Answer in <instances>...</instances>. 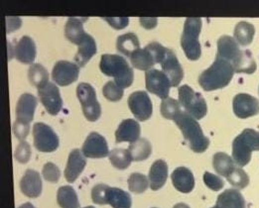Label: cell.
Wrapping results in <instances>:
<instances>
[{
	"mask_svg": "<svg viewBox=\"0 0 259 208\" xmlns=\"http://www.w3.org/2000/svg\"><path fill=\"white\" fill-rule=\"evenodd\" d=\"M217 58L230 62L235 73L252 74L256 70V63L249 51H241L235 39L222 36L218 40Z\"/></svg>",
	"mask_w": 259,
	"mask_h": 208,
	"instance_id": "6da1fadb",
	"label": "cell"
},
{
	"mask_svg": "<svg viewBox=\"0 0 259 208\" xmlns=\"http://www.w3.org/2000/svg\"><path fill=\"white\" fill-rule=\"evenodd\" d=\"M234 70L232 64L224 59L215 58L213 64L199 77V83L206 91L226 87L233 79Z\"/></svg>",
	"mask_w": 259,
	"mask_h": 208,
	"instance_id": "7a4b0ae2",
	"label": "cell"
},
{
	"mask_svg": "<svg viewBox=\"0 0 259 208\" xmlns=\"http://www.w3.org/2000/svg\"><path fill=\"white\" fill-rule=\"evenodd\" d=\"M177 126L183 133L185 140L189 143V147L195 153H204L208 146L209 140L204 135L202 127L197 120L187 112L181 111L174 119Z\"/></svg>",
	"mask_w": 259,
	"mask_h": 208,
	"instance_id": "3957f363",
	"label": "cell"
},
{
	"mask_svg": "<svg viewBox=\"0 0 259 208\" xmlns=\"http://www.w3.org/2000/svg\"><path fill=\"white\" fill-rule=\"evenodd\" d=\"M100 68L104 75L114 78V82L122 88L130 87L133 82V70L121 56L104 54L101 59Z\"/></svg>",
	"mask_w": 259,
	"mask_h": 208,
	"instance_id": "277c9868",
	"label": "cell"
},
{
	"mask_svg": "<svg viewBox=\"0 0 259 208\" xmlns=\"http://www.w3.org/2000/svg\"><path fill=\"white\" fill-rule=\"evenodd\" d=\"M253 151H259V132L253 129L242 131L233 143V159L238 167L246 166Z\"/></svg>",
	"mask_w": 259,
	"mask_h": 208,
	"instance_id": "5b68a950",
	"label": "cell"
},
{
	"mask_svg": "<svg viewBox=\"0 0 259 208\" xmlns=\"http://www.w3.org/2000/svg\"><path fill=\"white\" fill-rule=\"evenodd\" d=\"M202 30V19L189 17L185 21L181 37V46L186 57L191 61H197L202 55L199 36Z\"/></svg>",
	"mask_w": 259,
	"mask_h": 208,
	"instance_id": "8992f818",
	"label": "cell"
},
{
	"mask_svg": "<svg viewBox=\"0 0 259 208\" xmlns=\"http://www.w3.org/2000/svg\"><path fill=\"white\" fill-rule=\"evenodd\" d=\"M178 95L181 106L196 120H200L206 116L207 102L201 93L196 92L191 86L184 84L180 86Z\"/></svg>",
	"mask_w": 259,
	"mask_h": 208,
	"instance_id": "52a82bcc",
	"label": "cell"
},
{
	"mask_svg": "<svg viewBox=\"0 0 259 208\" xmlns=\"http://www.w3.org/2000/svg\"><path fill=\"white\" fill-rule=\"evenodd\" d=\"M77 95L84 117L91 122L99 120L102 115V107L97 99L95 88L90 83L81 82L77 87Z\"/></svg>",
	"mask_w": 259,
	"mask_h": 208,
	"instance_id": "ba28073f",
	"label": "cell"
},
{
	"mask_svg": "<svg viewBox=\"0 0 259 208\" xmlns=\"http://www.w3.org/2000/svg\"><path fill=\"white\" fill-rule=\"evenodd\" d=\"M35 148L43 153H51L58 149L60 141L52 128L44 123L38 122L33 126Z\"/></svg>",
	"mask_w": 259,
	"mask_h": 208,
	"instance_id": "9c48e42d",
	"label": "cell"
},
{
	"mask_svg": "<svg viewBox=\"0 0 259 208\" xmlns=\"http://www.w3.org/2000/svg\"><path fill=\"white\" fill-rule=\"evenodd\" d=\"M128 106L132 114L139 121L148 120L153 112L151 99L146 91L140 90L131 93L128 97Z\"/></svg>",
	"mask_w": 259,
	"mask_h": 208,
	"instance_id": "30bf717a",
	"label": "cell"
},
{
	"mask_svg": "<svg viewBox=\"0 0 259 208\" xmlns=\"http://www.w3.org/2000/svg\"><path fill=\"white\" fill-rule=\"evenodd\" d=\"M146 80V88L149 92L156 94L160 98L166 99L168 98L171 82L168 77L161 71L150 70L145 74Z\"/></svg>",
	"mask_w": 259,
	"mask_h": 208,
	"instance_id": "8fae6325",
	"label": "cell"
},
{
	"mask_svg": "<svg viewBox=\"0 0 259 208\" xmlns=\"http://www.w3.org/2000/svg\"><path fill=\"white\" fill-rule=\"evenodd\" d=\"M78 75L79 67L68 61H59L53 68V80L61 86H67L77 81Z\"/></svg>",
	"mask_w": 259,
	"mask_h": 208,
	"instance_id": "7c38bea8",
	"label": "cell"
},
{
	"mask_svg": "<svg viewBox=\"0 0 259 208\" xmlns=\"http://www.w3.org/2000/svg\"><path fill=\"white\" fill-rule=\"evenodd\" d=\"M38 95L49 114L57 115L61 111L63 100L60 90L55 83L48 82L43 87L38 88Z\"/></svg>",
	"mask_w": 259,
	"mask_h": 208,
	"instance_id": "4fadbf2b",
	"label": "cell"
},
{
	"mask_svg": "<svg viewBox=\"0 0 259 208\" xmlns=\"http://www.w3.org/2000/svg\"><path fill=\"white\" fill-rule=\"evenodd\" d=\"M233 112L241 119L255 116L259 113V101L254 96L247 93H238L233 101Z\"/></svg>",
	"mask_w": 259,
	"mask_h": 208,
	"instance_id": "5bb4252c",
	"label": "cell"
},
{
	"mask_svg": "<svg viewBox=\"0 0 259 208\" xmlns=\"http://www.w3.org/2000/svg\"><path fill=\"white\" fill-rule=\"evenodd\" d=\"M81 152L83 156L91 159H101L109 156V150L106 140L97 133H91L82 145Z\"/></svg>",
	"mask_w": 259,
	"mask_h": 208,
	"instance_id": "9a60e30c",
	"label": "cell"
},
{
	"mask_svg": "<svg viewBox=\"0 0 259 208\" xmlns=\"http://www.w3.org/2000/svg\"><path fill=\"white\" fill-rule=\"evenodd\" d=\"M163 73L170 79L171 85L176 87L180 84L184 78V71L177 59L176 54L168 49L165 59L161 63Z\"/></svg>",
	"mask_w": 259,
	"mask_h": 208,
	"instance_id": "2e32d148",
	"label": "cell"
},
{
	"mask_svg": "<svg viewBox=\"0 0 259 208\" xmlns=\"http://www.w3.org/2000/svg\"><path fill=\"white\" fill-rule=\"evenodd\" d=\"M37 98L31 93L22 94L16 104V121L30 124L34 119L35 110L37 107Z\"/></svg>",
	"mask_w": 259,
	"mask_h": 208,
	"instance_id": "e0dca14e",
	"label": "cell"
},
{
	"mask_svg": "<svg viewBox=\"0 0 259 208\" xmlns=\"http://www.w3.org/2000/svg\"><path fill=\"white\" fill-rule=\"evenodd\" d=\"M85 166H87V161L84 159L82 152H80L78 149L73 150L69 155L67 167L65 170L66 181L70 183L76 182L79 175L84 170Z\"/></svg>",
	"mask_w": 259,
	"mask_h": 208,
	"instance_id": "ac0fdd59",
	"label": "cell"
},
{
	"mask_svg": "<svg viewBox=\"0 0 259 208\" xmlns=\"http://www.w3.org/2000/svg\"><path fill=\"white\" fill-rule=\"evenodd\" d=\"M20 188L22 193L30 198L40 196L42 192V180L40 174L33 170H27L20 181Z\"/></svg>",
	"mask_w": 259,
	"mask_h": 208,
	"instance_id": "d6986e66",
	"label": "cell"
},
{
	"mask_svg": "<svg viewBox=\"0 0 259 208\" xmlns=\"http://www.w3.org/2000/svg\"><path fill=\"white\" fill-rule=\"evenodd\" d=\"M140 134L141 128L139 123L133 119H126L119 124L117 130L115 131V141L116 143H133L139 139Z\"/></svg>",
	"mask_w": 259,
	"mask_h": 208,
	"instance_id": "ffe728a7",
	"label": "cell"
},
{
	"mask_svg": "<svg viewBox=\"0 0 259 208\" xmlns=\"http://www.w3.org/2000/svg\"><path fill=\"white\" fill-rule=\"evenodd\" d=\"M171 179L175 188L183 193H189L195 187L194 175L189 169L185 167L177 168L172 173Z\"/></svg>",
	"mask_w": 259,
	"mask_h": 208,
	"instance_id": "44dd1931",
	"label": "cell"
},
{
	"mask_svg": "<svg viewBox=\"0 0 259 208\" xmlns=\"http://www.w3.org/2000/svg\"><path fill=\"white\" fill-rule=\"evenodd\" d=\"M15 58L23 64H32L36 58V45L34 41L28 37H22L14 48Z\"/></svg>",
	"mask_w": 259,
	"mask_h": 208,
	"instance_id": "7402d4cb",
	"label": "cell"
},
{
	"mask_svg": "<svg viewBox=\"0 0 259 208\" xmlns=\"http://www.w3.org/2000/svg\"><path fill=\"white\" fill-rule=\"evenodd\" d=\"M149 182L152 190H158L164 186L168 178V166L165 161L158 160L153 163L149 172Z\"/></svg>",
	"mask_w": 259,
	"mask_h": 208,
	"instance_id": "603a6c76",
	"label": "cell"
},
{
	"mask_svg": "<svg viewBox=\"0 0 259 208\" xmlns=\"http://www.w3.org/2000/svg\"><path fill=\"white\" fill-rule=\"evenodd\" d=\"M105 201L113 208H130L132 205L130 193L117 187H107Z\"/></svg>",
	"mask_w": 259,
	"mask_h": 208,
	"instance_id": "cb8c5ba5",
	"label": "cell"
},
{
	"mask_svg": "<svg viewBox=\"0 0 259 208\" xmlns=\"http://www.w3.org/2000/svg\"><path fill=\"white\" fill-rule=\"evenodd\" d=\"M217 206L219 208H246L245 200L237 189H227L218 196Z\"/></svg>",
	"mask_w": 259,
	"mask_h": 208,
	"instance_id": "d4e9b609",
	"label": "cell"
},
{
	"mask_svg": "<svg viewBox=\"0 0 259 208\" xmlns=\"http://www.w3.org/2000/svg\"><path fill=\"white\" fill-rule=\"evenodd\" d=\"M97 54V44L95 39L87 34L85 38L78 45V53L75 56V62L78 67H84L88 62Z\"/></svg>",
	"mask_w": 259,
	"mask_h": 208,
	"instance_id": "484cf974",
	"label": "cell"
},
{
	"mask_svg": "<svg viewBox=\"0 0 259 208\" xmlns=\"http://www.w3.org/2000/svg\"><path fill=\"white\" fill-rule=\"evenodd\" d=\"M130 58L132 66L141 71H150L156 64L152 54L147 49V47L136 50L132 53Z\"/></svg>",
	"mask_w": 259,
	"mask_h": 208,
	"instance_id": "4316f807",
	"label": "cell"
},
{
	"mask_svg": "<svg viewBox=\"0 0 259 208\" xmlns=\"http://www.w3.org/2000/svg\"><path fill=\"white\" fill-rule=\"evenodd\" d=\"M83 20L78 18H69L65 27V36L73 44L79 45L85 38L87 33L82 27Z\"/></svg>",
	"mask_w": 259,
	"mask_h": 208,
	"instance_id": "83f0119b",
	"label": "cell"
},
{
	"mask_svg": "<svg viewBox=\"0 0 259 208\" xmlns=\"http://www.w3.org/2000/svg\"><path fill=\"white\" fill-rule=\"evenodd\" d=\"M57 201L61 208H79L76 190L70 185L59 188L57 193Z\"/></svg>",
	"mask_w": 259,
	"mask_h": 208,
	"instance_id": "f1b7e54d",
	"label": "cell"
},
{
	"mask_svg": "<svg viewBox=\"0 0 259 208\" xmlns=\"http://www.w3.org/2000/svg\"><path fill=\"white\" fill-rule=\"evenodd\" d=\"M128 150L133 161L141 162L147 160L150 157L152 153V146L148 140L139 138L137 141L130 143Z\"/></svg>",
	"mask_w": 259,
	"mask_h": 208,
	"instance_id": "f546056e",
	"label": "cell"
},
{
	"mask_svg": "<svg viewBox=\"0 0 259 208\" xmlns=\"http://www.w3.org/2000/svg\"><path fill=\"white\" fill-rule=\"evenodd\" d=\"M140 43L138 37L134 33H126L117 38L116 49L118 52L130 57L132 53L140 49Z\"/></svg>",
	"mask_w": 259,
	"mask_h": 208,
	"instance_id": "4dcf8cb0",
	"label": "cell"
},
{
	"mask_svg": "<svg viewBox=\"0 0 259 208\" xmlns=\"http://www.w3.org/2000/svg\"><path fill=\"white\" fill-rule=\"evenodd\" d=\"M233 33L237 44L245 47L251 44L255 34V29L252 24L242 21L235 26Z\"/></svg>",
	"mask_w": 259,
	"mask_h": 208,
	"instance_id": "1f68e13d",
	"label": "cell"
},
{
	"mask_svg": "<svg viewBox=\"0 0 259 208\" xmlns=\"http://www.w3.org/2000/svg\"><path fill=\"white\" fill-rule=\"evenodd\" d=\"M234 161L226 153L220 152L212 158V166L215 172L223 177H228L235 168Z\"/></svg>",
	"mask_w": 259,
	"mask_h": 208,
	"instance_id": "d6a6232c",
	"label": "cell"
},
{
	"mask_svg": "<svg viewBox=\"0 0 259 208\" xmlns=\"http://www.w3.org/2000/svg\"><path fill=\"white\" fill-rule=\"evenodd\" d=\"M28 78L34 86L41 88L49 82V74L41 64H34L28 70Z\"/></svg>",
	"mask_w": 259,
	"mask_h": 208,
	"instance_id": "836d02e7",
	"label": "cell"
},
{
	"mask_svg": "<svg viewBox=\"0 0 259 208\" xmlns=\"http://www.w3.org/2000/svg\"><path fill=\"white\" fill-rule=\"evenodd\" d=\"M109 160L114 168L117 170L127 169L133 161L130 150L114 149L109 153Z\"/></svg>",
	"mask_w": 259,
	"mask_h": 208,
	"instance_id": "e575fe53",
	"label": "cell"
},
{
	"mask_svg": "<svg viewBox=\"0 0 259 208\" xmlns=\"http://www.w3.org/2000/svg\"><path fill=\"white\" fill-rule=\"evenodd\" d=\"M181 104L176 99L168 97L161 102V114L164 118L174 120L175 117L181 112Z\"/></svg>",
	"mask_w": 259,
	"mask_h": 208,
	"instance_id": "d590c367",
	"label": "cell"
},
{
	"mask_svg": "<svg viewBox=\"0 0 259 208\" xmlns=\"http://www.w3.org/2000/svg\"><path fill=\"white\" fill-rule=\"evenodd\" d=\"M127 182H128V188L130 191L137 194L145 192L149 186L148 179L144 175L139 173L131 174Z\"/></svg>",
	"mask_w": 259,
	"mask_h": 208,
	"instance_id": "8d00e7d4",
	"label": "cell"
},
{
	"mask_svg": "<svg viewBox=\"0 0 259 208\" xmlns=\"http://www.w3.org/2000/svg\"><path fill=\"white\" fill-rule=\"evenodd\" d=\"M227 180L237 189H243L249 184L248 175L240 168H234L233 172L227 177Z\"/></svg>",
	"mask_w": 259,
	"mask_h": 208,
	"instance_id": "74e56055",
	"label": "cell"
},
{
	"mask_svg": "<svg viewBox=\"0 0 259 208\" xmlns=\"http://www.w3.org/2000/svg\"><path fill=\"white\" fill-rule=\"evenodd\" d=\"M104 97L109 101H119L123 96V88L117 85L114 81H107L103 88Z\"/></svg>",
	"mask_w": 259,
	"mask_h": 208,
	"instance_id": "f35d334b",
	"label": "cell"
},
{
	"mask_svg": "<svg viewBox=\"0 0 259 208\" xmlns=\"http://www.w3.org/2000/svg\"><path fill=\"white\" fill-rule=\"evenodd\" d=\"M43 177L47 182H59L60 178H61V172L59 170V168L53 164V163H47L42 171Z\"/></svg>",
	"mask_w": 259,
	"mask_h": 208,
	"instance_id": "ab89813d",
	"label": "cell"
},
{
	"mask_svg": "<svg viewBox=\"0 0 259 208\" xmlns=\"http://www.w3.org/2000/svg\"><path fill=\"white\" fill-rule=\"evenodd\" d=\"M204 182L207 187L213 191H219L225 186V182L222 178L206 172L204 175Z\"/></svg>",
	"mask_w": 259,
	"mask_h": 208,
	"instance_id": "60d3db41",
	"label": "cell"
},
{
	"mask_svg": "<svg viewBox=\"0 0 259 208\" xmlns=\"http://www.w3.org/2000/svg\"><path fill=\"white\" fill-rule=\"evenodd\" d=\"M14 157L19 163L26 164L31 158V147H30V145L25 141H22L18 145V147L16 148Z\"/></svg>",
	"mask_w": 259,
	"mask_h": 208,
	"instance_id": "b9f144b4",
	"label": "cell"
},
{
	"mask_svg": "<svg viewBox=\"0 0 259 208\" xmlns=\"http://www.w3.org/2000/svg\"><path fill=\"white\" fill-rule=\"evenodd\" d=\"M108 185L104 184V183H100L97 184L93 187L92 189V198L93 201L97 204H106L105 201V194H106V189H107Z\"/></svg>",
	"mask_w": 259,
	"mask_h": 208,
	"instance_id": "7bdbcfd3",
	"label": "cell"
},
{
	"mask_svg": "<svg viewBox=\"0 0 259 208\" xmlns=\"http://www.w3.org/2000/svg\"><path fill=\"white\" fill-rule=\"evenodd\" d=\"M147 49L151 52L154 60H155L156 64H161L163 62V60L166 57L167 54V48L163 47L161 44H159L158 42H152L150 44H148Z\"/></svg>",
	"mask_w": 259,
	"mask_h": 208,
	"instance_id": "ee69618b",
	"label": "cell"
},
{
	"mask_svg": "<svg viewBox=\"0 0 259 208\" xmlns=\"http://www.w3.org/2000/svg\"><path fill=\"white\" fill-rule=\"evenodd\" d=\"M13 130H14V134L18 140H25L29 134L30 124H25V123L15 121V123L13 125Z\"/></svg>",
	"mask_w": 259,
	"mask_h": 208,
	"instance_id": "f6af8a7d",
	"label": "cell"
},
{
	"mask_svg": "<svg viewBox=\"0 0 259 208\" xmlns=\"http://www.w3.org/2000/svg\"><path fill=\"white\" fill-rule=\"evenodd\" d=\"M104 20L114 29L120 30L123 29L128 25L130 23V19L128 17H119V18H115V17H105Z\"/></svg>",
	"mask_w": 259,
	"mask_h": 208,
	"instance_id": "bcb514c9",
	"label": "cell"
},
{
	"mask_svg": "<svg viewBox=\"0 0 259 208\" xmlns=\"http://www.w3.org/2000/svg\"><path fill=\"white\" fill-rule=\"evenodd\" d=\"M140 24L145 29H153L157 25V18H140Z\"/></svg>",
	"mask_w": 259,
	"mask_h": 208,
	"instance_id": "7dc6e473",
	"label": "cell"
},
{
	"mask_svg": "<svg viewBox=\"0 0 259 208\" xmlns=\"http://www.w3.org/2000/svg\"><path fill=\"white\" fill-rule=\"evenodd\" d=\"M18 208H35V206H34L32 203H30V202H27V203L22 204L21 206H19Z\"/></svg>",
	"mask_w": 259,
	"mask_h": 208,
	"instance_id": "c3c4849f",
	"label": "cell"
},
{
	"mask_svg": "<svg viewBox=\"0 0 259 208\" xmlns=\"http://www.w3.org/2000/svg\"><path fill=\"white\" fill-rule=\"evenodd\" d=\"M173 208H190V206L187 205L186 203H178V204H176Z\"/></svg>",
	"mask_w": 259,
	"mask_h": 208,
	"instance_id": "681fc988",
	"label": "cell"
},
{
	"mask_svg": "<svg viewBox=\"0 0 259 208\" xmlns=\"http://www.w3.org/2000/svg\"><path fill=\"white\" fill-rule=\"evenodd\" d=\"M83 208H95V207H93V206H87V207H83Z\"/></svg>",
	"mask_w": 259,
	"mask_h": 208,
	"instance_id": "f907efd6",
	"label": "cell"
},
{
	"mask_svg": "<svg viewBox=\"0 0 259 208\" xmlns=\"http://www.w3.org/2000/svg\"><path fill=\"white\" fill-rule=\"evenodd\" d=\"M211 208H219V207H218V206H217V205H215V206H213V207H211Z\"/></svg>",
	"mask_w": 259,
	"mask_h": 208,
	"instance_id": "816d5d0a",
	"label": "cell"
},
{
	"mask_svg": "<svg viewBox=\"0 0 259 208\" xmlns=\"http://www.w3.org/2000/svg\"><path fill=\"white\" fill-rule=\"evenodd\" d=\"M152 208H156V207H152Z\"/></svg>",
	"mask_w": 259,
	"mask_h": 208,
	"instance_id": "f5cc1de1",
	"label": "cell"
},
{
	"mask_svg": "<svg viewBox=\"0 0 259 208\" xmlns=\"http://www.w3.org/2000/svg\"><path fill=\"white\" fill-rule=\"evenodd\" d=\"M258 91H259V90H258Z\"/></svg>",
	"mask_w": 259,
	"mask_h": 208,
	"instance_id": "db71d44e",
	"label": "cell"
}]
</instances>
